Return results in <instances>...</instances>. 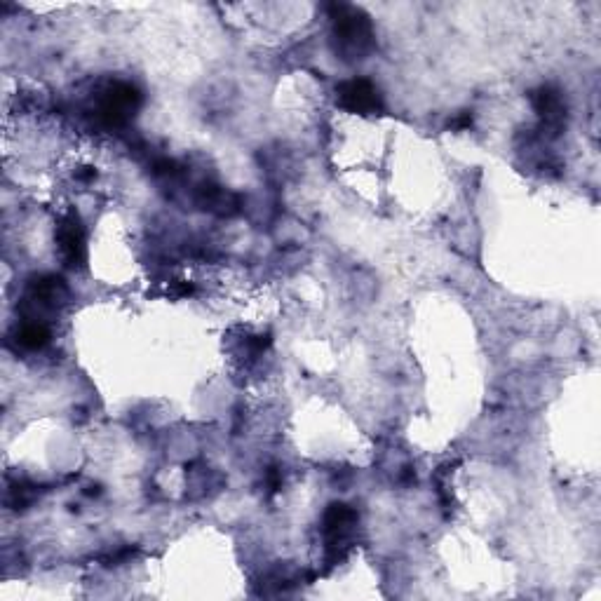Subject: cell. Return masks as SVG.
<instances>
[{"label": "cell", "mask_w": 601, "mask_h": 601, "mask_svg": "<svg viewBox=\"0 0 601 601\" xmlns=\"http://www.w3.org/2000/svg\"><path fill=\"white\" fill-rule=\"evenodd\" d=\"M336 101L341 108L355 116H378L383 113V97L378 87L367 78H353L339 85Z\"/></svg>", "instance_id": "3957f363"}, {"label": "cell", "mask_w": 601, "mask_h": 601, "mask_svg": "<svg viewBox=\"0 0 601 601\" xmlns=\"http://www.w3.org/2000/svg\"><path fill=\"white\" fill-rule=\"evenodd\" d=\"M141 92L130 83H111L97 99V120L104 127L118 130L137 116Z\"/></svg>", "instance_id": "7a4b0ae2"}, {"label": "cell", "mask_w": 601, "mask_h": 601, "mask_svg": "<svg viewBox=\"0 0 601 601\" xmlns=\"http://www.w3.org/2000/svg\"><path fill=\"white\" fill-rule=\"evenodd\" d=\"M329 15L334 22L336 52L346 62H360L374 50V26L362 10L353 5H329Z\"/></svg>", "instance_id": "6da1fadb"}, {"label": "cell", "mask_w": 601, "mask_h": 601, "mask_svg": "<svg viewBox=\"0 0 601 601\" xmlns=\"http://www.w3.org/2000/svg\"><path fill=\"white\" fill-rule=\"evenodd\" d=\"M357 526V512L343 503H332L324 512V536H327L329 552L339 557V550L348 545L353 529Z\"/></svg>", "instance_id": "277c9868"}, {"label": "cell", "mask_w": 601, "mask_h": 601, "mask_svg": "<svg viewBox=\"0 0 601 601\" xmlns=\"http://www.w3.org/2000/svg\"><path fill=\"white\" fill-rule=\"evenodd\" d=\"M57 245H59V252H62V256H64L66 266L69 268L85 266V259H87L85 231H83V224H80L76 212H69L62 221H59Z\"/></svg>", "instance_id": "5b68a950"}, {"label": "cell", "mask_w": 601, "mask_h": 601, "mask_svg": "<svg viewBox=\"0 0 601 601\" xmlns=\"http://www.w3.org/2000/svg\"><path fill=\"white\" fill-rule=\"evenodd\" d=\"M66 294L64 280L57 275H40V278L31 280L29 285V299L40 306H57V301H62Z\"/></svg>", "instance_id": "52a82bcc"}, {"label": "cell", "mask_w": 601, "mask_h": 601, "mask_svg": "<svg viewBox=\"0 0 601 601\" xmlns=\"http://www.w3.org/2000/svg\"><path fill=\"white\" fill-rule=\"evenodd\" d=\"M155 174H177V162L174 160H160L155 162Z\"/></svg>", "instance_id": "30bf717a"}, {"label": "cell", "mask_w": 601, "mask_h": 601, "mask_svg": "<svg viewBox=\"0 0 601 601\" xmlns=\"http://www.w3.org/2000/svg\"><path fill=\"white\" fill-rule=\"evenodd\" d=\"M17 341L19 346L38 350L50 343V329H47L43 322H24L22 327L17 329Z\"/></svg>", "instance_id": "ba28073f"}, {"label": "cell", "mask_w": 601, "mask_h": 601, "mask_svg": "<svg viewBox=\"0 0 601 601\" xmlns=\"http://www.w3.org/2000/svg\"><path fill=\"white\" fill-rule=\"evenodd\" d=\"M533 108H536L540 125L550 137H557L566 125V101L557 87L545 85L533 92Z\"/></svg>", "instance_id": "8992f818"}, {"label": "cell", "mask_w": 601, "mask_h": 601, "mask_svg": "<svg viewBox=\"0 0 601 601\" xmlns=\"http://www.w3.org/2000/svg\"><path fill=\"white\" fill-rule=\"evenodd\" d=\"M449 127L451 130H456V132H461V130H468V127H472V116L468 111H463V113H458V116L451 120L449 123Z\"/></svg>", "instance_id": "9c48e42d"}]
</instances>
